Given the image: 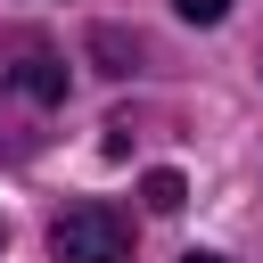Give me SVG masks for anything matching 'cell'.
Segmentation results:
<instances>
[{
  "mask_svg": "<svg viewBox=\"0 0 263 263\" xmlns=\"http://www.w3.org/2000/svg\"><path fill=\"white\" fill-rule=\"evenodd\" d=\"M66 107V58L41 33H0V123H16L25 148H41V123Z\"/></svg>",
  "mask_w": 263,
  "mask_h": 263,
  "instance_id": "obj_1",
  "label": "cell"
},
{
  "mask_svg": "<svg viewBox=\"0 0 263 263\" xmlns=\"http://www.w3.org/2000/svg\"><path fill=\"white\" fill-rule=\"evenodd\" d=\"M49 255L58 263H132V214H115V205H66L58 214V230H49Z\"/></svg>",
  "mask_w": 263,
  "mask_h": 263,
  "instance_id": "obj_2",
  "label": "cell"
},
{
  "mask_svg": "<svg viewBox=\"0 0 263 263\" xmlns=\"http://www.w3.org/2000/svg\"><path fill=\"white\" fill-rule=\"evenodd\" d=\"M90 58H107V74H132V58H140V41H123V33H90Z\"/></svg>",
  "mask_w": 263,
  "mask_h": 263,
  "instance_id": "obj_3",
  "label": "cell"
},
{
  "mask_svg": "<svg viewBox=\"0 0 263 263\" xmlns=\"http://www.w3.org/2000/svg\"><path fill=\"white\" fill-rule=\"evenodd\" d=\"M140 197H148V214H181V197H189V189H181V173H148V181H140Z\"/></svg>",
  "mask_w": 263,
  "mask_h": 263,
  "instance_id": "obj_4",
  "label": "cell"
},
{
  "mask_svg": "<svg viewBox=\"0 0 263 263\" xmlns=\"http://www.w3.org/2000/svg\"><path fill=\"white\" fill-rule=\"evenodd\" d=\"M173 8H181L189 25H222V16H230V0H173Z\"/></svg>",
  "mask_w": 263,
  "mask_h": 263,
  "instance_id": "obj_5",
  "label": "cell"
},
{
  "mask_svg": "<svg viewBox=\"0 0 263 263\" xmlns=\"http://www.w3.org/2000/svg\"><path fill=\"white\" fill-rule=\"evenodd\" d=\"M181 263H230V255H214V247H189V255H181Z\"/></svg>",
  "mask_w": 263,
  "mask_h": 263,
  "instance_id": "obj_6",
  "label": "cell"
},
{
  "mask_svg": "<svg viewBox=\"0 0 263 263\" xmlns=\"http://www.w3.org/2000/svg\"><path fill=\"white\" fill-rule=\"evenodd\" d=\"M0 255H8V222H0Z\"/></svg>",
  "mask_w": 263,
  "mask_h": 263,
  "instance_id": "obj_7",
  "label": "cell"
}]
</instances>
